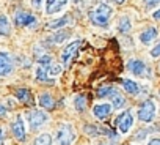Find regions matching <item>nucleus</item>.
<instances>
[{"mask_svg":"<svg viewBox=\"0 0 160 145\" xmlns=\"http://www.w3.org/2000/svg\"><path fill=\"white\" fill-rule=\"evenodd\" d=\"M13 71V58L8 52H0V76H8Z\"/></svg>","mask_w":160,"mask_h":145,"instance_id":"nucleus-9","label":"nucleus"},{"mask_svg":"<svg viewBox=\"0 0 160 145\" xmlns=\"http://www.w3.org/2000/svg\"><path fill=\"white\" fill-rule=\"evenodd\" d=\"M41 5H42V0H32V7L33 8H41Z\"/></svg>","mask_w":160,"mask_h":145,"instance_id":"nucleus-29","label":"nucleus"},{"mask_svg":"<svg viewBox=\"0 0 160 145\" xmlns=\"http://www.w3.org/2000/svg\"><path fill=\"white\" fill-rule=\"evenodd\" d=\"M11 32V25H10V21L5 14L0 16V35L2 36H8Z\"/></svg>","mask_w":160,"mask_h":145,"instance_id":"nucleus-18","label":"nucleus"},{"mask_svg":"<svg viewBox=\"0 0 160 145\" xmlns=\"http://www.w3.org/2000/svg\"><path fill=\"white\" fill-rule=\"evenodd\" d=\"M14 22L19 27H35L38 24L36 18L30 13H25V11H18L16 16H14Z\"/></svg>","mask_w":160,"mask_h":145,"instance_id":"nucleus-6","label":"nucleus"},{"mask_svg":"<svg viewBox=\"0 0 160 145\" xmlns=\"http://www.w3.org/2000/svg\"><path fill=\"white\" fill-rule=\"evenodd\" d=\"M148 145H160V139H151L148 142Z\"/></svg>","mask_w":160,"mask_h":145,"instance_id":"nucleus-32","label":"nucleus"},{"mask_svg":"<svg viewBox=\"0 0 160 145\" xmlns=\"http://www.w3.org/2000/svg\"><path fill=\"white\" fill-rule=\"evenodd\" d=\"M144 3L148 7H154V5H158L160 3V0H144Z\"/></svg>","mask_w":160,"mask_h":145,"instance_id":"nucleus-30","label":"nucleus"},{"mask_svg":"<svg viewBox=\"0 0 160 145\" xmlns=\"http://www.w3.org/2000/svg\"><path fill=\"white\" fill-rule=\"evenodd\" d=\"M7 114H8L7 107H5L3 104H0V118H2V117H7Z\"/></svg>","mask_w":160,"mask_h":145,"instance_id":"nucleus-31","label":"nucleus"},{"mask_svg":"<svg viewBox=\"0 0 160 145\" xmlns=\"http://www.w3.org/2000/svg\"><path fill=\"white\" fill-rule=\"evenodd\" d=\"M74 140H75V131H74V128L69 123L61 125L60 129H58V132H57V137H55L57 145H71Z\"/></svg>","mask_w":160,"mask_h":145,"instance_id":"nucleus-3","label":"nucleus"},{"mask_svg":"<svg viewBox=\"0 0 160 145\" xmlns=\"http://www.w3.org/2000/svg\"><path fill=\"white\" fill-rule=\"evenodd\" d=\"M35 76H36V81H39V82H46V84H52V82H53L52 79H49V68H47V66L39 65V66L36 68Z\"/></svg>","mask_w":160,"mask_h":145,"instance_id":"nucleus-14","label":"nucleus"},{"mask_svg":"<svg viewBox=\"0 0 160 145\" xmlns=\"http://www.w3.org/2000/svg\"><path fill=\"white\" fill-rule=\"evenodd\" d=\"M16 98L19 101H22L24 104H32V95L27 89H19L16 90Z\"/></svg>","mask_w":160,"mask_h":145,"instance_id":"nucleus-19","label":"nucleus"},{"mask_svg":"<svg viewBox=\"0 0 160 145\" xmlns=\"http://www.w3.org/2000/svg\"><path fill=\"white\" fill-rule=\"evenodd\" d=\"M74 106H75V109H77L78 112H83L85 107H87V96H83V95H77L75 99H74Z\"/></svg>","mask_w":160,"mask_h":145,"instance_id":"nucleus-23","label":"nucleus"},{"mask_svg":"<svg viewBox=\"0 0 160 145\" xmlns=\"http://www.w3.org/2000/svg\"><path fill=\"white\" fill-rule=\"evenodd\" d=\"M49 120L47 114H44L42 110H32L28 114V123H30V128L32 129H38L41 128L42 125H46Z\"/></svg>","mask_w":160,"mask_h":145,"instance_id":"nucleus-5","label":"nucleus"},{"mask_svg":"<svg viewBox=\"0 0 160 145\" xmlns=\"http://www.w3.org/2000/svg\"><path fill=\"white\" fill-rule=\"evenodd\" d=\"M0 145H3V131L0 129Z\"/></svg>","mask_w":160,"mask_h":145,"instance_id":"nucleus-34","label":"nucleus"},{"mask_svg":"<svg viewBox=\"0 0 160 145\" xmlns=\"http://www.w3.org/2000/svg\"><path fill=\"white\" fill-rule=\"evenodd\" d=\"M11 131H13V136L18 139V140H25V125H24V120L22 117H18L13 125H11Z\"/></svg>","mask_w":160,"mask_h":145,"instance_id":"nucleus-10","label":"nucleus"},{"mask_svg":"<svg viewBox=\"0 0 160 145\" xmlns=\"http://www.w3.org/2000/svg\"><path fill=\"white\" fill-rule=\"evenodd\" d=\"M122 87H124V90L127 92V93H130V95H138L140 93V85L137 84V82H133V81H130V79H124L122 81Z\"/></svg>","mask_w":160,"mask_h":145,"instance_id":"nucleus-17","label":"nucleus"},{"mask_svg":"<svg viewBox=\"0 0 160 145\" xmlns=\"http://www.w3.org/2000/svg\"><path fill=\"white\" fill-rule=\"evenodd\" d=\"M80 44H82V41H80V40H75V41L69 43V44L64 47V51H63V54H61V60H63V63H64L66 66L69 65V62L72 60V57L77 54Z\"/></svg>","mask_w":160,"mask_h":145,"instance_id":"nucleus-8","label":"nucleus"},{"mask_svg":"<svg viewBox=\"0 0 160 145\" xmlns=\"http://www.w3.org/2000/svg\"><path fill=\"white\" fill-rule=\"evenodd\" d=\"M124 104H126V99H124V96L122 95H119L118 92L112 96V106H113V109H122L124 107Z\"/></svg>","mask_w":160,"mask_h":145,"instance_id":"nucleus-22","label":"nucleus"},{"mask_svg":"<svg viewBox=\"0 0 160 145\" xmlns=\"http://www.w3.org/2000/svg\"><path fill=\"white\" fill-rule=\"evenodd\" d=\"M152 16H154V19H155V21H160V10H157Z\"/></svg>","mask_w":160,"mask_h":145,"instance_id":"nucleus-33","label":"nucleus"},{"mask_svg":"<svg viewBox=\"0 0 160 145\" xmlns=\"http://www.w3.org/2000/svg\"><path fill=\"white\" fill-rule=\"evenodd\" d=\"M155 112H157V109H155L154 101L152 99H146L138 109V118L141 121H144V123H151L154 120V117H155Z\"/></svg>","mask_w":160,"mask_h":145,"instance_id":"nucleus-4","label":"nucleus"},{"mask_svg":"<svg viewBox=\"0 0 160 145\" xmlns=\"http://www.w3.org/2000/svg\"><path fill=\"white\" fill-rule=\"evenodd\" d=\"M35 145H52V137L50 134H41L36 137Z\"/></svg>","mask_w":160,"mask_h":145,"instance_id":"nucleus-25","label":"nucleus"},{"mask_svg":"<svg viewBox=\"0 0 160 145\" xmlns=\"http://www.w3.org/2000/svg\"><path fill=\"white\" fill-rule=\"evenodd\" d=\"M101 145H107V143H101Z\"/></svg>","mask_w":160,"mask_h":145,"instance_id":"nucleus-36","label":"nucleus"},{"mask_svg":"<svg viewBox=\"0 0 160 145\" xmlns=\"http://www.w3.org/2000/svg\"><path fill=\"white\" fill-rule=\"evenodd\" d=\"M112 109H113V106H112V104H107V103H104V104H96V106L93 107V115H94L96 118L102 120V118H105V117L110 115Z\"/></svg>","mask_w":160,"mask_h":145,"instance_id":"nucleus-12","label":"nucleus"},{"mask_svg":"<svg viewBox=\"0 0 160 145\" xmlns=\"http://www.w3.org/2000/svg\"><path fill=\"white\" fill-rule=\"evenodd\" d=\"M116 93V89H113V87H101L99 90H98V96L99 98H105V96H113Z\"/></svg>","mask_w":160,"mask_h":145,"instance_id":"nucleus-24","label":"nucleus"},{"mask_svg":"<svg viewBox=\"0 0 160 145\" xmlns=\"http://www.w3.org/2000/svg\"><path fill=\"white\" fill-rule=\"evenodd\" d=\"M130 29H132L130 19H129V18H121L119 22H118V32H121V33H129Z\"/></svg>","mask_w":160,"mask_h":145,"instance_id":"nucleus-21","label":"nucleus"},{"mask_svg":"<svg viewBox=\"0 0 160 145\" xmlns=\"http://www.w3.org/2000/svg\"><path fill=\"white\" fill-rule=\"evenodd\" d=\"M112 14H113V10H112L110 5H107V3H99L94 10L90 11V19H91V22H93L94 25H98V27H105V25L108 24Z\"/></svg>","mask_w":160,"mask_h":145,"instance_id":"nucleus-1","label":"nucleus"},{"mask_svg":"<svg viewBox=\"0 0 160 145\" xmlns=\"http://www.w3.org/2000/svg\"><path fill=\"white\" fill-rule=\"evenodd\" d=\"M158 68H160V66H158Z\"/></svg>","mask_w":160,"mask_h":145,"instance_id":"nucleus-37","label":"nucleus"},{"mask_svg":"<svg viewBox=\"0 0 160 145\" xmlns=\"http://www.w3.org/2000/svg\"><path fill=\"white\" fill-rule=\"evenodd\" d=\"M69 38V32H64V30H60V32H55L53 35H50L47 38V41L53 43V44H61L64 40Z\"/></svg>","mask_w":160,"mask_h":145,"instance_id":"nucleus-16","label":"nucleus"},{"mask_svg":"<svg viewBox=\"0 0 160 145\" xmlns=\"http://www.w3.org/2000/svg\"><path fill=\"white\" fill-rule=\"evenodd\" d=\"M38 63L49 68V66L52 65V57H50V55H41V57L38 58Z\"/></svg>","mask_w":160,"mask_h":145,"instance_id":"nucleus-26","label":"nucleus"},{"mask_svg":"<svg viewBox=\"0 0 160 145\" xmlns=\"http://www.w3.org/2000/svg\"><path fill=\"white\" fill-rule=\"evenodd\" d=\"M60 72H61V66L60 65H55V66L49 68V74L50 76H57V74H60Z\"/></svg>","mask_w":160,"mask_h":145,"instance_id":"nucleus-27","label":"nucleus"},{"mask_svg":"<svg viewBox=\"0 0 160 145\" xmlns=\"http://www.w3.org/2000/svg\"><path fill=\"white\" fill-rule=\"evenodd\" d=\"M127 68H129V71L132 72L133 76H137V78H140V79H149L151 78V68L143 62V60H140V58H133V60H130L129 63H127Z\"/></svg>","mask_w":160,"mask_h":145,"instance_id":"nucleus-2","label":"nucleus"},{"mask_svg":"<svg viewBox=\"0 0 160 145\" xmlns=\"http://www.w3.org/2000/svg\"><path fill=\"white\" fill-rule=\"evenodd\" d=\"M68 5V0H47V7H46V13L47 14H55L60 13L64 7Z\"/></svg>","mask_w":160,"mask_h":145,"instance_id":"nucleus-11","label":"nucleus"},{"mask_svg":"<svg viewBox=\"0 0 160 145\" xmlns=\"http://www.w3.org/2000/svg\"><path fill=\"white\" fill-rule=\"evenodd\" d=\"M151 57H160V43L151 51Z\"/></svg>","mask_w":160,"mask_h":145,"instance_id":"nucleus-28","label":"nucleus"},{"mask_svg":"<svg viewBox=\"0 0 160 145\" xmlns=\"http://www.w3.org/2000/svg\"><path fill=\"white\" fill-rule=\"evenodd\" d=\"M69 22H71V18H69V16H63V18H60L58 21H53V22H50V24L47 25V29L57 30V29H61V27L68 25Z\"/></svg>","mask_w":160,"mask_h":145,"instance_id":"nucleus-20","label":"nucleus"},{"mask_svg":"<svg viewBox=\"0 0 160 145\" xmlns=\"http://www.w3.org/2000/svg\"><path fill=\"white\" fill-rule=\"evenodd\" d=\"M39 104H41V107L50 110L55 107V99L50 93H42V95H39Z\"/></svg>","mask_w":160,"mask_h":145,"instance_id":"nucleus-15","label":"nucleus"},{"mask_svg":"<svg viewBox=\"0 0 160 145\" xmlns=\"http://www.w3.org/2000/svg\"><path fill=\"white\" fill-rule=\"evenodd\" d=\"M116 125H118V128H119V131L122 134L129 132L130 128L133 126V115H132V112L130 110H126L124 114H121L118 117V120H116Z\"/></svg>","mask_w":160,"mask_h":145,"instance_id":"nucleus-7","label":"nucleus"},{"mask_svg":"<svg viewBox=\"0 0 160 145\" xmlns=\"http://www.w3.org/2000/svg\"><path fill=\"white\" fill-rule=\"evenodd\" d=\"M157 35H158L157 29H155V27H149L148 30H144V32L140 35V41H141L143 44H149V43H152V41L157 38Z\"/></svg>","mask_w":160,"mask_h":145,"instance_id":"nucleus-13","label":"nucleus"},{"mask_svg":"<svg viewBox=\"0 0 160 145\" xmlns=\"http://www.w3.org/2000/svg\"><path fill=\"white\" fill-rule=\"evenodd\" d=\"M115 2H116V3H122V2H124V0H115Z\"/></svg>","mask_w":160,"mask_h":145,"instance_id":"nucleus-35","label":"nucleus"}]
</instances>
